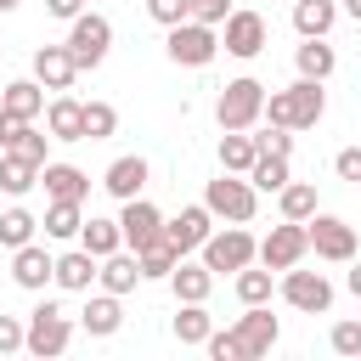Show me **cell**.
Here are the masks:
<instances>
[{
  "label": "cell",
  "instance_id": "cell-22",
  "mask_svg": "<svg viewBox=\"0 0 361 361\" xmlns=\"http://www.w3.org/2000/svg\"><path fill=\"white\" fill-rule=\"evenodd\" d=\"M169 288H175V299H180V305H209V293H214V271H209L203 259H197V265H192V259H180V265L169 271Z\"/></svg>",
  "mask_w": 361,
  "mask_h": 361
},
{
  "label": "cell",
  "instance_id": "cell-24",
  "mask_svg": "<svg viewBox=\"0 0 361 361\" xmlns=\"http://www.w3.org/2000/svg\"><path fill=\"white\" fill-rule=\"evenodd\" d=\"M96 282H102L107 293H118V299H124V293H135V282H147V276H141V259H135V248H118V254H107Z\"/></svg>",
  "mask_w": 361,
  "mask_h": 361
},
{
  "label": "cell",
  "instance_id": "cell-5",
  "mask_svg": "<svg viewBox=\"0 0 361 361\" xmlns=\"http://www.w3.org/2000/svg\"><path fill=\"white\" fill-rule=\"evenodd\" d=\"M68 344H73V322L62 316L56 299H39V305L28 310V344H23V350L45 361V355H62Z\"/></svg>",
  "mask_w": 361,
  "mask_h": 361
},
{
  "label": "cell",
  "instance_id": "cell-20",
  "mask_svg": "<svg viewBox=\"0 0 361 361\" xmlns=\"http://www.w3.org/2000/svg\"><path fill=\"white\" fill-rule=\"evenodd\" d=\"M96 276H102V259H96L90 248H68V254H56V288H68V293H90Z\"/></svg>",
  "mask_w": 361,
  "mask_h": 361
},
{
  "label": "cell",
  "instance_id": "cell-6",
  "mask_svg": "<svg viewBox=\"0 0 361 361\" xmlns=\"http://www.w3.org/2000/svg\"><path fill=\"white\" fill-rule=\"evenodd\" d=\"M68 51H73L79 73H85V68H102L107 51H113V23H107L102 11H79V17L68 23Z\"/></svg>",
  "mask_w": 361,
  "mask_h": 361
},
{
  "label": "cell",
  "instance_id": "cell-26",
  "mask_svg": "<svg viewBox=\"0 0 361 361\" xmlns=\"http://www.w3.org/2000/svg\"><path fill=\"white\" fill-rule=\"evenodd\" d=\"M39 169H45V164H34V158H23V152H0V192H6V197L34 192V186H39Z\"/></svg>",
  "mask_w": 361,
  "mask_h": 361
},
{
  "label": "cell",
  "instance_id": "cell-48",
  "mask_svg": "<svg viewBox=\"0 0 361 361\" xmlns=\"http://www.w3.org/2000/svg\"><path fill=\"white\" fill-rule=\"evenodd\" d=\"M17 6H23V0H0V11H17Z\"/></svg>",
  "mask_w": 361,
  "mask_h": 361
},
{
  "label": "cell",
  "instance_id": "cell-15",
  "mask_svg": "<svg viewBox=\"0 0 361 361\" xmlns=\"http://www.w3.org/2000/svg\"><path fill=\"white\" fill-rule=\"evenodd\" d=\"M118 226H124V248H147V243H158L164 237V214L147 203V197H130L124 203V214H118Z\"/></svg>",
  "mask_w": 361,
  "mask_h": 361
},
{
  "label": "cell",
  "instance_id": "cell-9",
  "mask_svg": "<svg viewBox=\"0 0 361 361\" xmlns=\"http://www.w3.org/2000/svg\"><path fill=\"white\" fill-rule=\"evenodd\" d=\"M305 254H310L305 220H282V226H271V231L259 237V265H271V271H293Z\"/></svg>",
  "mask_w": 361,
  "mask_h": 361
},
{
  "label": "cell",
  "instance_id": "cell-21",
  "mask_svg": "<svg viewBox=\"0 0 361 361\" xmlns=\"http://www.w3.org/2000/svg\"><path fill=\"white\" fill-rule=\"evenodd\" d=\"M45 130H51V141H85V102L56 90L45 107Z\"/></svg>",
  "mask_w": 361,
  "mask_h": 361
},
{
  "label": "cell",
  "instance_id": "cell-42",
  "mask_svg": "<svg viewBox=\"0 0 361 361\" xmlns=\"http://www.w3.org/2000/svg\"><path fill=\"white\" fill-rule=\"evenodd\" d=\"M23 344H28V322L23 316H0V355H11Z\"/></svg>",
  "mask_w": 361,
  "mask_h": 361
},
{
  "label": "cell",
  "instance_id": "cell-28",
  "mask_svg": "<svg viewBox=\"0 0 361 361\" xmlns=\"http://www.w3.org/2000/svg\"><path fill=\"white\" fill-rule=\"evenodd\" d=\"M79 248H90L96 259H107V254H118V248H124V226H118V220L90 214V220L79 226Z\"/></svg>",
  "mask_w": 361,
  "mask_h": 361
},
{
  "label": "cell",
  "instance_id": "cell-18",
  "mask_svg": "<svg viewBox=\"0 0 361 361\" xmlns=\"http://www.w3.org/2000/svg\"><path fill=\"white\" fill-rule=\"evenodd\" d=\"M102 186H107V197H118V203L141 197V186H147V158H141V152L113 158V164H107V175H102Z\"/></svg>",
  "mask_w": 361,
  "mask_h": 361
},
{
  "label": "cell",
  "instance_id": "cell-13",
  "mask_svg": "<svg viewBox=\"0 0 361 361\" xmlns=\"http://www.w3.org/2000/svg\"><path fill=\"white\" fill-rule=\"evenodd\" d=\"M11 282L28 293H45V282H56V254H45L39 243L11 248Z\"/></svg>",
  "mask_w": 361,
  "mask_h": 361
},
{
  "label": "cell",
  "instance_id": "cell-29",
  "mask_svg": "<svg viewBox=\"0 0 361 361\" xmlns=\"http://www.w3.org/2000/svg\"><path fill=\"white\" fill-rule=\"evenodd\" d=\"M254 158H259V141H254L248 130H226V135H220V169L248 175V169H254Z\"/></svg>",
  "mask_w": 361,
  "mask_h": 361
},
{
  "label": "cell",
  "instance_id": "cell-40",
  "mask_svg": "<svg viewBox=\"0 0 361 361\" xmlns=\"http://www.w3.org/2000/svg\"><path fill=\"white\" fill-rule=\"evenodd\" d=\"M327 344H333V355H361V322H333Z\"/></svg>",
  "mask_w": 361,
  "mask_h": 361
},
{
  "label": "cell",
  "instance_id": "cell-10",
  "mask_svg": "<svg viewBox=\"0 0 361 361\" xmlns=\"http://www.w3.org/2000/svg\"><path fill=\"white\" fill-rule=\"evenodd\" d=\"M220 45H226L237 62H254V56L271 45V28H265L259 11H231V17L220 23Z\"/></svg>",
  "mask_w": 361,
  "mask_h": 361
},
{
  "label": "cell",
  "instance_id": "cell-31",
  "mask_svg": "<svg viewBox=\"0 0 361 361\" xmlns=\"http://www.w3.org/2000/svg\"><path fill=\"white\" fill-rule=\"evenodd\" d=\"M135 259H141V276H147V282H169V271H175V265H180L186 254H180V248H175L169 237H158V243H147V248H141Z\"/></svg>",
  "mask_w": 361,
  "mask_h": 361
},
{
  "label": "cell",
  "instance_id": "cell-35",
  "mask_svg": "<svg viewBox=\"0 0 361 361\" xmlns=\"http://www.w3.org/2000/svg\"><path fill=\"white\" fill-rule=\"evenodd\" d=\"M248 180H254L259 192H282L293 175H288V158H276V152H259V158H254V169H248Z\"/></svg>",
  "mask_w": 361,
  "mask_h": 361
},
{
  "label": "cell",
  "instance_id": "cell-39",
  "mask_svg": "<svg viewBox=\"0 0 361 361\" xmlns=\"http://www.w3.org/2000/svg\"><path fill=\"white\" fill-rule=\"evenodd\" d=\"M147 17H152L158 28H175V23L192 17V0H147Z\"/></svg>",
  "mask_w": 361,
  "mask_h": 361
},
{
  "label": "cell",
  "instance_id": "cell-7",
  "mask_svg": "<svg viewBox=\"0 0 361 361\" xmlns=\"http://www.w3.org/2000/svg\"><path fill=\"white\" fill-rule=\"evenodd\" d=\"M197 254H203V265H209L214 276H226V271L237 276L243 265H254V259H259V243H254L243 226H226V231H209V243H203Z\"/></svg>",
  "mask_w": 361,
  "mask_h": 361
},
{
  "label": "cell",
  "instance_id": "cell-8",
  "mask_svg": "<svg viewBox=\"0 0 361 361\" xmlns=\"http://www.w3.org/2000/svg\"><path fill=\"white\" fill-rule=\"evenodd\" d=\"M305 231H310V254H316V259H333V265H350V259H355V226H350V220L316 209V214L305 220Z\"/></svg>",
  "mask_w": 361,
  "mask_h": 361
},
{
  "label": "cell",
  "instance_id": "cell-17",
  "mask_svg": "<svg viewBox=\"0 0 361 361\" xmlns=\"http://www.w3.org/2000/svg\"><path fill=\"white\" fill-rule=\"evenodd\" d=\"M34 79H39L45 90H68V85L79 79L73 51H68V45H39V51H34Z\"/></svg>",
  "mask_w": 361,
  "mask_h": 361
},
{
  "label": "cell",
  "instance_id": "cell-36",
  "mask_svg": "<svg viewBox=\"0 0 361 361\" xmlns=\"http://www.w3.org/2000/svg\"><path fill=\"white\" fill-rule=\"evenodd\" d=\"M231 282H237V299H243V305H271V265H259V271L243 265Z\"/></svg>",
  "mask_w": 361,
  "mask_h": 361
},
{
  "label": "cell",
  "instance_id": "cell-2",
  "mask_svg": "<svg viewBox=\"0 0 361 361\" xmlns=\"http://www.w3.org/2000/svg\"><path fill=\"white\" fill-rule=\"evenodd\" d=\"M203 203H209V214L214 220H231V226H248L254 220V209H259V186L248 180V175H220V180H209L203 186Z\"/></svg>",
  "mask_w": 361,
  "mask_h": 361
},
{
  "label": "cell",
  "instance_id": "cell-3",
  "mask_svg": "<svg viewBox=\"0 0 361 361\" xmlns=\"http://www.w3.org/2000/svg\"><path fill=\"white\" fill-rule=\"evenodd\" d=\"M164 51H169L175 68H209V62L220 56V28L186 17V23H175V28L164 34Z\"/></svg>",
  "mask_w": 361,
  "mask_h": 361
},
{
  "label": "cell",
  "instance_id": "cell-37",
  "mask_svg": "<svg viewBox=\"0 0 361 361\" xmlns=\"http://www.w3.org/2000/svg\"><path fill=\"white\" fill-rule=\"evenodd\" d=\"M34 231H39V220L28 209H6L0 214V248H23V243H34Z\"/></svg>",
  "mask_w": 361,
  "mask_h": 361
},
{
  "label": "cell",
  "instance_id": "cell-34",
  "mask_svg": "<svg viewBox=\"0 0 361 361\" xmlns=\"http://www.w3.org/2000/svg\"><path fill=\"white\" fill-rule=\"evenodd\" d=\"M209 333H214L209 305H180V316H175V338H180V344H203Z\"/></svg>",
  "mask_w": 361,
  "mask_h": 361
},
{
  "label": "cell",
  "instance_id": "cell-16",
  "mask_svg": "<svg viewBox=\"0 0 361 361\" xmlns=\"http://www.w3.org/2000/svg\"><path fill=\"white\" fill-rule=\"evenodd\" d=\"M209 231H214V214H209V203H192V209H180L175 220H164V237H169L180 254L203 248V243H209Z\"/></svg>",
  "mask_w": 361,
  "mask_h": 361
},
{
  "label": "cell",
  "instance_id": "cell-25",
  "mask_svg": "<svg viewBox=\"0 0 361 361\" xmlns=\"http://www.w3.org/2000/svg\"><path fill=\"white\" fill-rule=\"evenodd\" d=\"M0 107L6 113H17V118H39L45 113V85L28 73V79H11V85H0Z\"/></svg>",
  "mask_w": 361,
  "mask_h": 361
},
{
  "label": "cell",
  "instance_id": "cell-44",
  "mask_svg": "<svg viewBox=\"0 0 361 361\" xmlns=\"http://www.w3.org/2000/svg\"><path fill=\"white\" fill-rule=\"evenodd\" d=\"M333 175L350 180V186H361V147H344V152L333 158Z\"/></svg>",
  "mask_w": 361,
  "mask_h": 361
},
{
  "label": "cell",
  "instance_id": "cell-19",
  "mask_svg": "<svg viewBox=\"0 0 361 361\" xmlns=\"http://www.w3.org/2000/svg\"><path fill=\"white\" fill-rule=\"evenodd\" d=\"M79 327L90 333V338H113L118 327H124V305H118V293H90L85 299V310H79Z\"/></svg>",
  "mask_w": 361,
  "mask_h": 361
},
{
  "label": "cell",
  "instance_id": "cell-23",
  "mask_svg": "<svg viewBox=\"0 0 361 361\" xmlns=\"http://www.w3.org/2000/svg\"><path fill=\"white\" fill-rule=\"evenodd\" d=\"M39 186H45L51 197H68V203H85V197H90V175H85L79 164H45V169H39Z\"/></svg>",
  "mask_w": 361,
  "mask_h": 361
},
{
  "label": "cell",
  "instance_id": "cell-1",
  "mask_svg": "<svg viewBox=\"0 0 361 361\" xmlns=\"http://www.w3.org/2000/svg\"><path fill=\"white\" fill-rule=\"evenodd\" d=\"M322 113H327L322 79H293L288 90H271V96H265V118L282 124V130H293V135H299V130H316Z\"/></svg>",
  "mask_w": 361,
  "mask_h": 361
},
{
  "label": "cell",
  "instance_id": "cell-11",
  "mask_svg": "<svg viewBox=\"0 0 361 361\" xmlns=\"http://www.w3.org/2000/svg\"><path fill=\"white\" fill-rule=\"evenodd\" d=\"M231 338H237L243 361H259V355H271V344L282 338V327H276V316H271L265 305H248V310L231 322Z\"/></svg>",
  "mask_w": 361,
  "mask_h": 361
},
{
  "label": "cell",
  "instance_id": "cell-41",
  "mask_svg": "<svg viewBox=\"0 0 361 361\" xmlns=\"http://www.w3.org/2000/svg\"><path fill=\"white\" fill-rule=\"evenodd\" d=\"M254 141H259V152H276V158H288V152H293V130H282V124H265Z\"/></svg>",
  "mask_w": 361,
  "mask_h": 361
},
{
  "label": "cell",
  "instance_id": "cell-27",
  "mask_svg": "<svg viewBox=\"0 0 361 361\" xmlns=\"http://www.w3.org/2000/svg\"><path fill=\"white\" fill-rule=\"evenodd\" d=\"M333 23H338V0H293V28L305 39H327Z\"/></svg>",
  "mask_w": 361,
  "mask_h": 361
},
{
  "label": "cell",
  "instance_id": "cell-45",
  "mask_svg": "<svg viewBox=\"0 0 361 361\" xmlns=\"http://www.w3.org/2000/svg\"><path fill=\"white\" fill-rule=\"evenodd\" d=\"M45 11H51V17H62V23H73V17L85 11V0H45Z\"/></svg>",
  "mask_w": 361,
  "mask_h": 361
},
{
  "label": "cell",
  "instance_id": "cell-43",
  "mask_svg": "<svg viewBox=\"0 0 361 361\" xmlns=\"http://www.w3.org/2000/svg\"><path fill=\"white\" fill-rule=\"evenodd\" d=\"M192 17L209 23V28H220V23L231 17V0H192Z\"/></svg>",
  "mask_w": 361,
  "mask_h": 361
},
{
  "label": "cell",
  "instance_id": "cell-47",
  "mask_svg": "<svg viewBox=\"0 0 361 361\" xmlns=\"http://www.w3.org/2000/svg\"><path fill=\"white\" fill-rule=\"evenodd\" d=\"M338 11H344V17H355V23H361V0H344V6H338Z\"/></svg>",
  "mask_w": 361,
  "mask_h": 361
},
{
  "label": "cell",
  "instance_id": "cell-33",
  "mask_svg": "<svg viewBox=\"0 0 361 361\" xmlns=\"http://www.w3.org/2000/svg\"><path fill=\"white\" fill-rule=\"evenodd\" d=\"M276 203H282V220H310L316 214V186L310 180H288L276 192Z\"/></svg>",
  "mask_w": 361,
  "mask_h": 361
},
{
  "label": "cell",
  "instance_id": "cell-12",
  "mask_svg": "<svg viewBox=\"0 0 361 361\" xmlns=\"http://www.w3.org/2000/svg\"><path fill=\"white\" fill-rule=\"evenodd\" d=\"M282 299L293 305V310H305V316H322V310H333V282L322 276V271H282Z\"/></svg>",
  "mask_w": 361,
  "mask_h": 361
},
{
  "label": "cell",
  "instance_id": "cell-14",
  "mask_svg": "<svg viewBox=\"0 0 361 361\" xmlns=\"http://www.w3.org/2000/svg\"><path fill=\"white\" fill-rule=\"evenodd\" d=\"M45 130L34 124V118H17V113H6L0 107V152H23V158H34V164H51L45 158Z\"/></svg>",
  "mask_w": 361,
  "mask_h": 361
},
{
  "label": "cell",
  "instance_id": "cell-4",
  "mask_svg": "<svg viewBox=\"0 0 361 361\" xmlns=\"http://www.w3.org/2000/svg\"><path fill=\"white\" fill-rule=\"evenodd\" d=\"M214 118H220V130H254L259 118H265V85L259 79H226V90H220V102H214Z\"/></svg>",
  "mask_w": 361,
  "mask_h": 361
},
{
  "label": "cell",
  "instance_id": "cell-38",
  "mask_svg": "<svg viewBox=\"0 0 361 361\" xmlns=\"http://www.w3.org/2000/svg\"><path fill=\"white\" fill-rule=\"evenodd\" d=\"M118 130V107L113 102H85V141H107Z\"/></svg>",
  "mask_w": 361,
  "mask_h": 361
},
{
  "label": "cell",
  "instance_id": "cell-32",
  "mask_svg": "<svg viewBox=\"0 0 361 361\" xmlns=\"http://www.w3.org/2000/svg\"><path fill=\"white\" fill-rule=\"evenodd\" d=\"M79 226H85V203H68V197H51V209H45V237H56V243H68V237H79Z\"/></svg>",
  "mask_w": 361,
  "mask_h": 361
},
{
  "label": "cell",
  "instance_id": "cell-46",
  "mask_svg": "<svg viewBox=\"0 0 361 361\" xmlns=\"http://www.w3.org/2000/svg\"><path fill=\"white\" fill-rule=\"evenodd\" d=\"M344 288H350V293L361 299V259H350V276H344Z\"/></svg>",
  "mask_w": 361,
  "mask_h": 361
},
{
  "label": "cell",
  "instance_id": "cell-30",
  "mask_svg": "<svg viewBox=\"0 0 361 361\" xmlns=\"http://www.w3.org/2000/svg\"><path fill=\"white\" fill-rule=\"evenodd\" d=\"M293 68H299V79H327V73L338 68V51H333L327 39H305V45L293 51Z\"/></svg>",
  "mask_w": 361,
  "mask_h": 361
}]
</instances>
